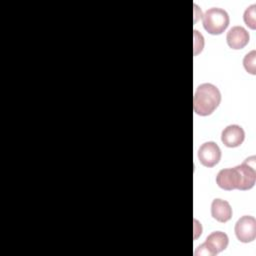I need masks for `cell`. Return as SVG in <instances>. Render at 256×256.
<instances>
[{
  "label": "cell",
  "instance_id": "obj_1",
  "mask_svg": "<svg viewBox=\"0 0 256 256\" xmlns=\"http://www.w3.org/2000/svg\"><path fill=\"white\" fill-rule=\"evenodd\" d=\"M255 159V156H250L240 165L220 170L216 175V184L227 191L250 190L256 181Z\"/></svg>",
  "mask_w": 256,
  "mask_h": 256
},
{
  "label": "cell",
  "instance_id": "obj_2",
  "mask_svg": "<svg viewBox=\"0 0 256 256\" xmlns=\"http://www.w3.org/2000/svg\"><path fill=\"white\" fill-rule=\"evenodd\" d=\"M220 102V90L211 83H203L194 93L193 110L199 116H209L217 109Z\"/></svg>",
  "mask_w": 256,
  "mask_h": 256
},
{
  "label": "cell",
  "instance_id": "obj_3",
  "mask_svg": "<svg viewBox=\"0 0 256 256\" xmlns=\"http://www.w3.org/2000/svg\"><path fill=\"white\" fill-rule=\"evenodd\" d=\"M230 22L228 13L221 8L213 7L205 11L202 16V24L204 29L212 35L222 34L228 27Z\"/></svg>",
  "mask_w": 256,
  "mask_h": 256
},
{
  "label": "cell",
  "instance_id": "obj_4",
  "mask_svg": "<svg viewBox=\"0 0 256 256\" xmlns=\"http://www.w3.org/2000/svg\"><path fill=\"white\" fill-rule=\"evenodd\" d=\"M234 232L242 243L252 242L256 238V220L253 216L244 215L235 224Z\"/></svg>",
  "mask_w": 256,
  "mask_h": 256
},
{
  "label": "cell",
  "instance_id": "obj_5",
  "mask_svg": "<svg viewBox=\"0 0 256 256\" xmlns=\"http://www.w3.org/2000/svg\"><path fill=\"white\" fill-rule=\"evenodd\" d=\"M221 149L213 141L203 143L198 150V159L205 167H214L221 160Z\"/></svg>",
  "mask_w": 256,
  "mask_h": 256
},
{
  "label": "cell",
  "instance_id": "obj_6",
  "mask_svg": "<svg viewBox=\"0 0 256 256\" xmlns=\"http://www.w3.org/2000/svg\"><path fill=\"white\" fill-rule=\"evenodd\" d=\"M245 139V132L239 125L232 124L225 127L221 132L222 143L229 148L240 146Z\"/></svg>",
  "mask_w": 256,
  "mask_h": 256
},
{
  "label": "cell",
  "instance_id": "obj_7",
  "mask_svg": "<svg viewBox=\"0 0 256 256\" xmlns=\"http://www.w3.org/2000/svg\"><path fill=\"white\" fill-rule=\"evenodd\" d=\"M250 40L248 31L242 26H233L229 29L226 35V42L231 49H243Z\"/></svg>",
  "mask_w": 256,
  "mask_h": 256
},
{
  "label": "cell",
  "instance_id": "obj_8",
  "mask_svg": "<svg viewBox=\"0 0 256 256\" xmlns=\"http://www.w3.org/2000/svg\"><path fill=\"white\" fill-rule=\"evenodd\" d=\"M232 208L226 200L216 198L211 203V216L220 223L229 221L232 217Z\"/></svg>",
  "mask_w": 256,
  "mask_h": 256
},
{
  "label": "cell",
  "instance_id": "obj_9",
  "mask_svg": "<svg viewBox=\"0 0 256 256\" xmlns=\"http://www.w3.org/2000/svg\"><path fill=\"white\" fill-rule=\"evenodd\" d=\"M204 243L209 248L212 255L214 256L227 248L229 243V238L227 234L224 232L214 231L207 236L206 241Z\"/></svg>",
  "mask_w": 256,
  "mask_h": 256
},
{
  "label": "cell",
  "instance_id": "obj_10",
  "mask_svg": "<svg viewBox=\"0 0 256 256\" xmlns=\"http://www.w3.org/2000/svg\"><path fill=\"white\" fill-rule=\"evenodd\" d=\"M245 24L252 30L256 29V5L252 4L246 8L243 14Z\"/></svg>",
  "mask_w": 256,
  "mask_h": 256
},
{
  "label": "cell",
  "instance_id": "obj_11",
  "mask_svg": "<svg viewBox=\"0 0 256 256\" xmlns=\"http://www.w3.org/2000/svg\"><path fill=\"white\" fill-rule=\"evenodd\" d=\"M243 66L248 73L252 75L256 74V51L255 50L250 51L244 56Z\"/></svg>",
  "mask_w": 256,
  "mask_h": 256
},
{
  "label": "cell",
  "instance_id": "obj_12",
  "mask_svg": "<svg viewBox=\"0 0 256 256\" xmlns=\"http://www.w3.org/2000/svg\"><path fill=\"white\" fill-rule=\"evenodd\" d=\"M194 55H197L203 49L204 38L201 33H199L197 30H194Z\"/></svg>",
  "mask_w": 256,
  "mask_h": 256
},
{
  "label": "cell",
  "instance_id": "obj_13",
  "mask_svg": "<svg viewBox=\"0 0 256 256\" xmlns=\"http://www.w3.org/2000/svg\"><path fill=\"white\" fill-rule=\"evenodd\" d=\"M194 223H195V226H194V230H195L194 238L196 239L202 233V226H201V223H199L198 220H196V219H194Z\"/></svg>",
  "mask_w": 256,
  "mask_h": 256
}]
</instances>
